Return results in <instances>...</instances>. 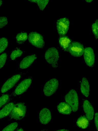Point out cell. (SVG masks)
Returning <instances> with one entry per match:
<instances>
[{"label": "cell", "instance_id": "7c38bea8", "mask_svg": "<svg viewBox=\"0 0 98 131\" xmlns=\"http://www.w3.org/2000/svg\"><path fill=\"white\" fill-rule=\"evenodd\" d=\"M83 110L85 116L89 120H92L94 115V110L89 101L86 100L84 101L82 104Z\"/></svg>", "mask_w": 98, "mask_h": 131}, {"label": "cell", "instance_id": "ac0fdd59", "mask_svg": "<svg viewBox=\"0 0 98 131\" xmlns=\"http://www.w3.org/2000/svg\"><path fill=\"white\" fill-rule=\"evenodd\" d=\"M76 124L79 127L85 129L87 128L89 125V120L85 116H81L78 119Z\"/></svg>", "mask_w": 98, "mask_h": 131}, {"label": "cell", "instance_id": "30bf717a", "mask_svg": "<svg viewBox=\"0 0 98 131\" xmlns=\"http://www.w3.org/2000/svg\"><path fill=\"white\" fill-rule=\"evenodd\" d=\"M83 54L87 65L89 67H92L95 62V55L93 49L90 47L85 48Z\"/></svg>", "mask_w": 98, "mask_h": 131}, {"label": "cell", "instance_id": "44dd1931", "mask_svg": "<svg viewBox=\"0 0 98 131\" xmlns=\"http://www.w3.org/2000/svg\"><path fill=\"white\" fill-rule=\"evenodd\" d=\"M31 2L36 3L40 9L41 10H43L46 7L49 2V0H29Z\"/></svg>", "mask_w": 98, "mask_h": 131}, {"label": "cell", "instance_id": "603a6c76", "mask_svg": "<svg viewBox=\"0 0 98 131\" xmlns=\"http://www.w3.org/2000/svg\"><path fill=\"white\" fill-rule=\"evenodd\" d=\"M91 29L95 38L98 40V17L92 24Z\"/></svg>", "mask_w": 98, "mask_h": 131}, {"label": "cell", "instance_id": "e0dca14e", "mask_svg": "<svg viewBox=\"0 0 98 131\" xmlns=\"http://www.w3.org/2000/svg\"><path fill=\"white\" fill-rule=\"evenodd\" d=\"M14 104L13 102L9 103L1 109L0 111L1 119L4 118L10 114Z\"/></svg>", "mask_w": 98, "mask_h": 131}, {"label": "cell", "instance_id": "7a4b0ae2", "mask_svg": "<svg viewBox=\"0 0 98 131\" xmlns=\"http://www.w3.org/2000/svg\"><path fill=\"white\" fill-rule=\"evenodd\" d=\"M59 58L58 50L55 47L49 48L45 52V58L46 61L54 68H57L58 67Z\"/></svg>", "mask_w": 98, "mask_h": 131}, {"label": "cell", "instance_id": "f546056e", "mask_svg": "<svg viewBox=\"0 0 98 131\" xmlns=\"http://www.w3.org/2000/svg\"><path fill=\"white\" fill-rule=\"evenodd\" d=\"M16 131H24L23 129L20 128L17 130Z\"/></svg>", "mask_w": 98, "mask_h": 131}, {"label": "cell", "instance_id": "9c48e42d", "mask_svg": "<svg viewBox=\"0 0 98 131\" xmlns=\"http://www.w3.org/2000/svg\"><path fill=\"white\" fill-rule=\"evenodd\" d=\"M22 76L21 74H16L8 79L3 84L1 89V93H5L12 89Z\"/></svg>", "mask_w": 98, "mask_h": 131}, {"label": "cell", "instance_id": "52a82bcc", "mask_svg": "<svg viewBox=\"0 0 98 131\" xmlns=\"http://www.w3.org/2000/svg\"><path fill=\"white\" fill-rule=\"evenodd\" d=\"M70 21L67 17L60 18L57 20L56 27L59 36L66 35L69 29Z\"/></svg>", "mask_w": 98, "mask_h": 131}, {"label": "cell", "instance_id": "1f68e13d", "mask_svg": "<svg viewBox=\"0 0 98 131\" xmlns=\"http://www.w3.org/2000/svg\"><path fill=\"white\" fill-rule=\"evenodd\" d=\"M3 3V1L1 0L0 1V5L1 6Z\"/></svg>", "mask_w": 98, "mask_h": 131}, {"label": "cell", "instance_id": "d6a6232c", "mask_svg": "<svg viewBox=\"0 0 98 131\" xmlns=\"http://www.w3.org/2000/svg\"></svg>", "mask_w": 98, "mask_h": 131}, {"label": "cell", "instance_id": "4fadbf2b", "mask_svg": "<svg viewBox=\"0 0 98 131\" xmlns=\"http://www.w3.org/2000/svg\"><path fill=\"white\" fill-rule=\"evenodd\" d=\"M37 58V55L35 54L26 57L20 62L19 68L22 69L28 68L31 65Z\"/></svg>", "mask_w": 98, "mask_h": 131}, {"label": "cell", "instance_id": "ba28073f", "mask_svg": "<svg viewBox=\"0 0 98 131\" xmlns=\"http://www.w3.org/2000/svg\"><path fill=\"white\" fill-rule=\"evenodd\" d=\"M85 48L83 45L79 42L72 41L68 49L71 55L76 57H79L83 54Z\"/></svg>", "mask_w": 98, "mask_h": 131}, {"label": "cell", "instance_id": "4dcf8cb0", "mask_svg": "<svg viewBox=\"0 0 98 131\" xmlns=\"http://www.w3.org/2000/svg\"><path fill=\"white\" fill-rule=\"evenodd\" d=\"M85 1L87 2H91L93 1L92 0H85Z\"/></svg>", "mask_w": 98, "mask_h": 131}, {"label": "cell", "instance_id": "277c9868", "mask_svg": "<svg viewBox=\"0 0 98 131\" xmlns=\"http://www.w3.org/2000/svg\"><path fill=\"white\" fill-rule=\"evenodd\" d=\"M28 40L31 45L40 49L43 48L45 46V42L43 36L36 31H31L28 35Z\"/></svg>", "mask_w": 98, "mask_h": 131}, {"label": "cell", "instance_id": "cb8c5ba5", "mask_svg": "<svg viewBox=\"0 0 98 131\" xmlns=\"http://www.w3.org/2000/svg\"><path fill=\"white\" fill-rule=\"evenodd\" d=\"M18 125V124L17 122L11 123L4 128L2 131H14Z\"/></svg>", "mask_w": 98, "mask_h": 131}, {"label": "cell", "instance_id": "83f0119b", "mask_svg": "<svg viewBox=\"0 0 98 131\" xmlns=\"http://www.w3.org/2000/svg\"><path fill=\"white\" fill-rule=\"evenodd\" d=\"M94 122L97 130L98 131V112H96L95 114Z\"/></svg>", "mask_w": 98, "mask_h": 131}, {"label": "cell", "instance_id": "9a60e30c", "mask_svg": "<svg viewBox=\"0 0 98 131\" xmlns=\"http://www.w3.org/2000/svg\"><path fill=\"white\" fill-rule=\"evenodd\" d=\"M59 112L62 114H70L72 111L71 106L66 102H62L59 103L57 106Z\"/></svg>", "mask_w": 98, "mask_h": 131}, {"label": "cell", "instance_id": "d6986e66", "mask_svg": "<svg viewBox=\"0 0 98 131\" xmlns=\"http://www.w3.org/2000/svg\"><path fill=\"white\" fill-rule=\"evenodd\" d=\"M16 38L17 43L20 46H22L28 39V36L26 32L21 31L17 34Z\"/></svg>", "mask_w": 98, "mask_h": 131}, {"label": "cell", "instance_id": "6da1fadb", "mask_svg": "<svg viewBox=\"0 0 98 131\" xmlns=\"http://www.w3.org/2000/svg\"><path fill=\"white\" fill-rule=\"evenodd\" d=\"M27 107L23 102H19L15 104L9 115V118L17 120L23 119L26 116Z\"/></svg>", "mask_w": 98, "mask_h": 131}, {"label": "cell", "instance_id": "3957f363", "mask_svg": "<svg viewBox=\"0 0 98 131\" xmlns=\"http://www.w3.org/2000/svg\"><path fill=\"white\" fill-rule=\"evenodd\" d=\"M64 99L66 102L71 106L73 112H75L78 110L79 98L77 93L75 90H70L65 95Z\"/></svg>", "mask_w": 98, "mask_h": 131}, {"label": "cell", "instance_id": "f1b7e54d", "mask_svg": "<svg viewBox=\"0 0 98 131\" xmlns=\"http://www.w3.org/2000/svg\"><path fill=\"white\" fill-rule=\"evenodd\" d=\"M56 131H69L68 130L65 129H62L60 130H57Z\"/></svg>", "mask_w": 98, "mask_h": 131}, {"label": "cell", "instance_id": "484cf974", "mask_svg": "<svg viewBox=\"0 0 98 131\" xmlns=\"http://www.w3.org/2000/svg\"><path fill=\"white\" fill-rule=\"evenodd\" d=\"M8 54L6 52L1 54L0 56V69L3 68L5 64L8 57Z\"/></svg>", "mask_w": 98, "mask_h": 131}, {"label": "cell", "instance_id": "d4e9b609", "mask_svg": "<svg viewBox=\"0 0 98 131\" xmlns=\"http://www.w3.org/2000/svg\"><path fill=\"white\" fill-rule=\"evenodd\" d=\"M10 96L8 94H4L0 97V108L7 103L10 99Z\"/></svg>", "mask_w": 98, "mask_h": 131}, {"label": "cell", "instance_id": "8992f818", "mask_svg": "<svg viewBox=\"0 0 98 131\" xmlns=\"http://www.w3.org/2000/svg\"><path fill=\"white\" fill-rule=\"evenodd\" d=\"M59 84L58 80L52 78L46 82L43 88L44 95L46 96H50L55 93L58 88Z\"/></svg>", "mask_w": 98, "mask_h": 131}, {"label": "cell", "instance_id": "8fae6325", "mask_svg": "<svg viewBox=\"0 0 98 131\" xmlns=\"http://www.w3.org/2000/svg\"><path fill=\"white\" fill-rule=\"evenodd\" d=\"M52 118L51 112L48 108H43L40 112L39 118V121L41 124H47L51 121Z\"/></svg>", "mask_w": 98, "mask_h": 131}, {"label": "cell", "instance_id": "5b68a950", "mask_svg": "<svg viewBox=\"0 0 98 131\" xmlns=\"http://www.w3.org/2000/svg\"><path fill=\"white\" fill-rule=\"evenodd\" d=\"M31 77H28L21 81L12 92L11 96H17L22 94L26 91L30 86L32 81Z\"/></svg>", "mask_w": 98, "mask_h": 131}, {"label": "cell", "instance_id": "ffe728a7", "mask_svg": "<svg viewBox=\"0 0 98 131\" xmlns=\"http://www.w3.org/2000/svg\"><path fill=\"white\" fill-rule=\"evenodd\" d=\"M23 53V52L19 48L17 47L13 50L10 56V58L13 60H15Z\"/></svg>", "mask_w": 98, "mask_h": 131}, {"label": "cell", "instance_id": "5bb4252c", "mask_svg": "<svg viewBox=\"0 0 98 131\" xmlns=\"http://www.w3.org/2000/svg\"><path fill=\"white\" fill-rule=\"evenodd\" d=\"M72 41L68 36H59L58 42L62 49L65 51H67Z\"/></svg>", "mask_w": 98, "mask_h": 131}, {"label": "cell", "instance_id": "7402d4cb", "mask_svg": "<svg viewBox=\"0 0 98 131\" xmlns=\"http://www.w3.org/2000/svg\"><path fill=\"white\" fill-rule=\"evenodd\" d=\"M8 44V39L5 37L1 38L0 39V53L3 52L7 47Z\"/></svg>", "mask_w": 98, "mask_h": 131}, {"label": "cell", "instance_id": "4316f807", "mask_svg": "<svg viewBox=\"0 0 98 131\" xmlns=\"http://www.w3.org/2000/svg\"><path fill=\"white\" fill-rule=\"evenodd\" d=\"M0 28H1L5 26L8 23L7 19L5 16L0 17Z\"/></svg>", "mask_w": 98, "mask_h": 131}, {"label": "cell", "instance_id": "2e32d148", "mask_svg": "<svg viewBox=\"0 0 98 131\" xmlns=\"http://www.w3.org/2000/svg\"><path fill=\"white\" fill-rule=\"evenodd\" d=\"M80 91L85 96L88 97L90 93V86L89 82L85 77H83L80 84Z\"/></svg>", "mask_w": 98, "mask_h": 131}]
</instances>
